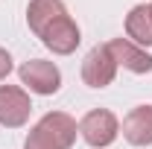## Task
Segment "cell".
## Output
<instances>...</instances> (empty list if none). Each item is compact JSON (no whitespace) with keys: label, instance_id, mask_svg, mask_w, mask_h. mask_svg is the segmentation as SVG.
Returning a JSON list of instances; mask_svg holds the SVG:
<instances>
[{"label":"cell","instance_id":"obj_1","mask_svg":"<svg viewBox=\"0 0 152 149\" xmlns=\"http://www.w3.org/2000/svg\"><path fill=\"white\" fill-rule=\"evenodd\" d=\"M79 134H82V140L88 146L105 149V146H111L114 140H117L120 123H117V117L108 108H94V111H88L79 120Z\"/></svg>","mask_w":152,"mask_h":149},{"label":"cell","instance_id":"obj_2","mask_svg":"<svg viewBox=\"0 0 152 149\" xmlns=\"http://www.w3.org/2000/svg\"><path fill=\"white\" fill-rule=\"evenodd\" d=\"M18 76H20V85H26L32 93H41V96H50V93H56L61 88V70L47 58L23 61Z\"/></svg>","mask_w":152,"mask_h":149},{"label":"cell","instance_id":"obj_3","mask_svg":"<svg viewBox=\"0 0 152 149\" xmlns=\"http://www.w3.org/2000/svg\"><path fill=\"white\" fill-rule=\"evenodd\" d=\"M117 76V61L105 44H96L82 61V82L88 88H108Z\"/></svg>","mask_w":152,"mask_h":149},{"label":"cell","instance_id":"obj_4","mask_svg":"<svg viewBox=\"0 0 152 149\" xmlns=\"http://www.w3.org/2000/svg\"><path fill=\"white\" fill-rule=\"evenodd\" d=\"M32 111L29 93L18 85H0V126L6 129H20L26 126Z\"/></svg>","mask_w":152,"mask_h":149},{"label":"cell","instance_id":"obj_5","mask_svg":"<svg viewBox=\"0 0 152 149\" xmlns=\"http://www.w3.org/2000/svg\"><path fill=\"white\" fill-rule=\"evenodd\" d=\"M79 41H82V32H79V26H76V20L70 15L58 18L56 23H50L44 29V35H41V44L50 53H56V56H70L79 47Z\"/></svg>","mask_w":152,"mask_h":149},{"label":"cell","instance_id":"obj_6","mask_svg":"<svg viewBox=\"0 0 152 149\" xmlns=\"http://www.w3.org/2000/svg\"><path fill=\"white\" fill-rule=\"evenodd\" d=\"M105 47L111 50L117 67H126V70H132V73H152V56L143 47L132 44L129 38H111Z\"/></svg>","mask_w":152,"mask_h":149},{"label":"cell","instance_id":"obj_7","mask_svg":"<svg viewBox=\"0 0 152 149\" xmlns=\"http://www.w3.org/2000/svg\"><path fill=\"white\" fill-rule=\"evenodd\" d=\"M123 137L132 146H152V105H137L123 117Z\"/></svg>","mask_w":152,"mask_h":149},{"label":"cell","instance_id":"obj_8","mask_svg":"<svg viewBox=\"0 0 152 149\" xmlns=\"http://www.w3.org/2000/svg\"><path fill=\"white\" fill-rule=\"evenodd\" d=\"M64 15H67V9L61 0H29V6H26V23L38 38L44 35V29L50 23H56Z\"/></svg>","mask_w":152,"mask_h":149},{"label":"cell","instance_id":"obj_9","mask_svg":"<svg viewBox=\"0 0 152 149\" xmlns=\"http://www.w3.org/2000/svg\"><path fill=\"white\" fill-rule=\"evenodd\" d=\"M126 35L137 47H152V12L146 3L134 6L126 15Z\"/></svg>","mask_w":152,"mask_h":149},{"label":"cell","instance_id":"obj_10","mask_svg":"<svg viewBox=\"0 0 152 149\" xmlns=\"http://www.w3.org/2000/svg\"><path fill=\"white\" fill-rule=\"evenodd\" d=\"M38 123L50 131V134H53V137H56L64 149H70V146L76 143L79 126H76V120L70 117V114H64V111H47L41 120H38Z\"/></svg>","mask_w":152,"mask_h":149},{"label":"cell","instance_id":"obj_11","mask_svg":"<svg viewBox=\"0 0 152 149\" xmlns=\"http://www.w3.org/2000/svg\"><path fill=\"white\" fill-rule=\"evenodd\" d=\"M23 149H64V146H61V143H58L41 123H35L32 131L26 134V140H23Z\"/></svg>","mask_w":152,"mask_h":149},{"label":"cell","instance_id":"obj_12","mask_svg":"<svg viewBox=\"0 0 152 149\" xmlns=\"http://www.w3.org/2000/svg\"><path fill=\"white\" fill-rule=\"evenodd\" d=\"M12 67H15V64H12V56L0 47V79H6V76L12 73Z\"/></svg>","mask_w":152,"mask_h":149},{"label":"cell","instance_id":"obj_13","mask_svg":"<svg viewBox=\"0 0 152 149\" xmlns=\"http://www.w3.org/2000/svg\"><path fill=\"white\" fill-rule=\"evenodd\" d=\"M149 12H152V3H149Z\"/></svg>","mask_w":152,"mask_h":149}]
</instances>
